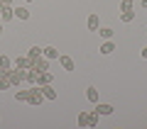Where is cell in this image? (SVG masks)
Returning a JSON list of instances; mask_svg holds the SVG:
<instances>
[{
  "instance_id": "1",
  "label": "cell",
  "mask_w": 147,
  "mask_h": 129,
  "mask_svg": "<svg viewBox=\"0 0 147 129\" xmlns=\"http://www.w3.org/2000/svg\"><path fill=\"white\" fill-rule=\"evenodd\" d=\"M5 78L10 80V85H20V80H25V68H7Z\"/></svg>"
},
{
  "instance_id": "2",
  "label": "cell",
  "mask_w": 147,
  "mask_h": 129,
  "mask_svg": "<svg viewBox=\"0 0 147 129\" xmlns=\"http://www.w3.org/2000/svg\"><path fill=\"white\" fill-rule=\"evenodd\" d=\"M42 100H44V95L39 90V85H30V100L27 102L30 105H42Z\"/></svg>"
},
{
  "instance_id": "3",
  "label": "cell",
  "mask_w": 147,
  "mask_h": 129,
  "mask_svg": "<svg viewBox=\"0 0 147 129\" xmlns=\"http://www.w3.org/2000/svg\"><path fill=\"white\" fill-rule=\"evenodd\" d=\"M30 68H34L37 73L39 71H49V59L47 56H37V59H32V66Z\"/></svg>"
},
{
  "instance_id": "4",
  "label": "cell",
  "mask_w": 147,
  "mask_h": 129,
  "mask_svg": "<svg viewBox=\"0 0 147 129\" xmlns=\"http://www.w3.org/2000/svg\"><path fill=\"white\" fill-rule=\"evenodd\" d=\"M57 61L61 63V68H64V71H74V68H76L74 59H71V56H66V54H59V59H57Z\"/></svg>"
},
{
  "instance_id": "5",
  "label": "cell",
  "mask_w": 147,
  "mask_h": 129,
  "mask_svg": "<svg viewBox=\"0 0 147 129\" xmlns=\"http://www.w3.org/2000/svg\"><path fill=\"white\" fill-rule=\"evenodd\" d=\"M39 90H42L44 100H57V98H59V95H57V90L52 88V83H47V85H39Z\"/></svg>"
},
{
  "instance_id": "6",
  "label": "cell",
  "mask_w": 147,
  "mask_h": 129,
  "mask_svg": "<svg viewBox=\"0 0 147 129\" xmlns=\"http://www.w3.org/2000/svg\"><path fill=\"white\" fill-rule=\"evenodd\" d=\"M98 51L103 54V56H108V54H113V51H115V41H113V39H105L103 44H100V49H98Z\"/></svg>"
},
{
  "instance_id": "7",
  "label": "cell",
  "mask_w": 147,
  "mask_h": 129,
  "mask_svg": "<svg viewBox=\"0 0 147 129\" xmlns=\"http://www.w3.org/2000/svg\"><path fill=\"white\" fill-rule=\"evenodd\" d=\"M54 80V76L49 71H39L37 73V85H47V83H52Z\"/></svg>"
},
{
  "instance_id": "8",
  "label": "cell",
  "mask_w": 147,
  "mask_h": 129,
  "mask_svg": "<svg viewBox=\"0 0 147 129\" xmlns=\"http://www.w3.org/2000/svg\"><path fill=\"white\" fill-rule=\"evenodd\" d=\"M42 56H47L49 61H57V59H59V49L57 47H44L42 49Z\"/></svg>"
},
{
  "instance_id": "9",
  "label": "cell",
  "mask_w": 147,
  "mask_h": 129,
  "mask_svg": "<svg viewBox=\"0 0 147 129\" xmlns=\"http://www.w3.org/2000/svg\"><path fill=\"white\" fill-rule=\"evenodd\" d=\"M86 25H88V29H91V32H98V25H100L98 12H91V15H88V22H86Z\"/></svg>"
},
{
  "instance_id": "10",
  "label": "cell",
  "mask_w": 147,
  "mask_h": 129,
  "mask_svg": "<svg viewBox=\"0 0 147 129\" xmlns=\"http://www.w3.org/2000/svg\"><path fill=\"white\" fill-rule=\"evenodd\" d=\"M96 112H98V114H103V117H108V114H113V105L96 102Z\"/></svg>"
},
{
  "instance_id": "11",
  "label": "cell",
  "mask_w": 147,
  "mask_h": 129,
  "mask_svg": "<svg viewBox=\"0 0 147 129\" xmlns=\"http://www.w3.org/2000/svg\"><path fill=\"white\" fill-rule=\"evenodd\" d=\"M12 12H15V17H17V20H30V10H27V7H15V5H12Z\"/></svg>"
},
{
  "instance_id": "12",
  "label": "cell",
  "mask_w": 147,
  "mask_h": 129,
  "mask_svg": "<svg viewBox=\"0 0 147 129\" xmlns=\"http://www.w3.org/2000/svg\"><path fill=\"white\" fill-rule=\"evenodd\" d=\"M76 124H79V129H88V112H84V110H81L79 117H76Z\"/></svg>"
},
{
  "instance_id": "13",
  "label": "cell",
  "mask_w": 147,
  "mask_h": 129,
  "mask_svg": "<svg viewBox=\"0 0 147 129\" xmlns=\"http://www.w3.org/2000/svg\"><path fill=\"white\" fill-rule=\"evenodd\" d=\"M32 66V59L30 56H17L15 59V68H30Z\"/></svg>"
},
{
  "instance_id": "14",
  "label": "cell",
  "mask_w": 147,
  "mask_h": 129,
  "mask_svg": "<svg viewBox=\"0 0 147 129\" xmlns=\"http://www.w3.org/2000/svg\"><path fill=\"white\" fill-rule=\"evenodd\" d=\"M86 98H88V102H98V88H93V85H88L86 88Z\"/></svg>"
},
{
  "instance_id": "15",
  "label": "cell",
  "mask_w": 147,
  "mask_h": 129,
  "mask_svg": "<svg viewBox=\"0 0 147 129\" xmlns=\"http://www.w3.org/2000/svg\"><path fill=\"white\" fill-rule=\"evenodd\" d=\"M25 80L30 85H37V71L34 68H25Z\"/></svg>"
},
{
  "instance_id": "16",
  "label": "cell",
  "mask_w": 147,
  "mask_h": 129,
  "mask_svg": "<svg viewBox=\"0 0 147 129\" xmlns=\"http://www.w3.org/2000/svg\"><path fill=\"white\" fill-rule=\"evenodd\" d=\"M12 17H15V12H12V7H3V10H0V20H3V22H10Z\"/></svg>"
},
{
  "instance_id": "17",
  "label": "cell",
  "mask_w": 147,
  "mask_h": 129,
  "mask_svg": "<svg viewBox=\"0 0 147 129\" xmlns=\"http://www.w3.org/2000/svg\"><path fill=\"white\" fill-rule=\"evenodd\" d=\"M98 117H100V114L96 112V110H93V112H88V129H96V127H98Z\"/></svg>"
},
{
  "instance_id": "18",
  "label": "cell",
  "mask_w": 147,
  "mask_h": 129,
  "mask_svg": "<svg viewBox=\"0 0 147 129\" xmlns=\"http://www.w3.org/2000/svg\"><path fill=\"white\" fill-rule=\"evenodd\" d=\"M98 37L100 39H113V29L110 27H98Z\"/></svg>"
},
{
  "instance_id": "19",
  "label": "cell",
  "mask_w": 147,
  "mask_h": 129,
  "mask_svg": "<svg viewBox=\"0 0 147 129\" xmlns=\"http://www.w3.org/2000/svg\"><path fill=\"white\" fill-rule=\"evenodd\" d=\"M15 100H17V102H27V100H30V90H17Z\"/></svg>"
},
{
  "instance_id": "20",
  "label": "cell",
  "mask_w": 147,
  "mask_h": 129,
  "mask_svg": "<svg viewBox=\"0 0 147 129\" xmlns=\"http://www.w3.org/2000/svg\"><path fill=\"white\" fill-rule=\"evenodd\" d=\"M132 7H135V3H130V0H123L120 3V12H130Z\"/></svg>"
},
{
  "instance_id": "21",
  "label": "cell",
  "mask_w": 147,
  "mask_h": 129,
  "mask_svg": "<svg viewBox=\"0 0 147 129\" xmlns=\"http://www.w3.org/2000/svg\"><path fill=\"white\" fill-rule=\"evenodd\" d=\"M0 68H5V71H7V68H12V63H10V59H7L5 54H3V56H0Z\"/></svg>"
},
{
  "instance_id": "22",
  "label": "cell",
  "mask_w": 147,
  "mask_h": 129,
  "mask_svg": "<svg viewBox=\"0 0 147 129\" xmlns=\"http://www.w3.org/2000/svg\"><path fill=\"white\" fill-rule=\"evenodd\" d=\"M120 20L123 22H132V20H135V12H132V10L130 12H120Z\"/></svg>"
},
{
  "instance_id": "23",
  "label": "cell",
  "mask_w": 147,
  "mask_h": 129,
  "mask_svg": "<svg viewBox=\"0 0 147 129\" xmlns=\"http://www.w3.org/2000/svg\"><path fill=\"white\" fill-rule=\"evenodd\" d=\"M27 56H30V59H37V56H42V49H39V47H32Z\"/></svg>"
},
{
  "instance_id": "24",
  "label": "cell",
  "mask_w": 147,
  "mask_h": 129,
  "mask_svg": "<svg viewBox=\"0 0 147 129\" xmlns=\"http://www.w3.org/2000/svg\"><path fill=\"white\" fill-rule=\"evenodd\" d=\"M7 88H10V80L3 76V78H0V93H3V90H7Z\"/></svg>"
},
{
  "instance_id": "25",
  "label": "cell",
  "mask_w": 147,
  "mask_h": 129,
  "mask_svg": "<svg viewBox=\"0 0 147 129\" xmlns=\"http://www.w3.org/2000/svg\"><path fill=\"white\" fill-rule=\"evenodd\" d=\"M0 3H3L5 7H12V0H0Z\"/></svg>"
},
{
  "instance_id": "26",
  "label": "cell",
  "mask_w": 147,
  "mask_h": 129,
  "mask_svg": "<svg viewBox=\"0 0 147 129\" xmlns=\"http://www.w3.org/2000/svg\"><path fill=\"white\" fill-rule=\"evenodd\" d=\"M142 59H147V47H145V49H142Z\"/></svg>"
},
{
  "instance_id": "27",
  "label": "cell",
  "mask_w": 147,
  "mask_h": 129,
  "mask_svg": "<svg viewBox=\"0 0 147 129\" xmlns=\"http://www.w3.org/2000/svg\"><path fill=\"white\" fill-rule=\"evenodd\" d=\"M3 76H5V68H0V78H3Z\"/></svg>"
},
{
  "instance_id": "28",
  "label": "cell",
  "mask_w": 147,
  "mask_h": 129,
  "mask_svg": "<svg viewBox=\"0 0 147 129\" xmlns=\"http://www.w3.org/2000/svg\"><path fill=\"white\" fill-rule=\"evenodd\" d=\"M140 5H142V7H147V0H142V3H140Z\"/></svg>"
},
{
  "instance_id": "29",
  "label": "cell",
  "mask_w": 147,
  "mask_h": 129,
  "mask_svg": "<svg viewBox=\"0 0 147 129\" xmlns=\"http://www.w3.org/2000/svg\"><path fill=\"white\" fill-rule=\"evenodd\" d=\"M25 3H34V0H25Z\"/></svg>"
},
{
  "instance_id": "30",
  "label": "cell",
  "mask_w": 147,
  "mask_h": 129,
  "mask_svg": "<svg viewBox=\"0 0 147 129\" xmlns=\"http://www.w3.org/2000/svg\"><path fill=\"white\" fill-rule=\"evenodd\" d=\"M0 34H3V25H0Z\"/></svg>"
},
{
  "instance_id": "31",
  "label": "cell",
  "mask_w": 147,
  "mask_h": 129,
  "mask_svg": "<svg viewBox=\"0 0 147 129\" xmlns=\"http://www.w3.org/2000/svg\"><path fill=\"white\" fill-rule=\"evenodd\" d=\"M130 3H135V0H130Z\"/></svg>"
}]
</instances>
